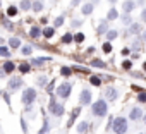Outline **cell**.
I'll use <instances>...</instances> for the list:
<instances>
[{"label": "cell", "mask_w": 146, "mask_h": 134, "mask_svg": "<svg viewBox=\"0 0 146 134\" xmlns=\"http://www.w3.org/2000/svg\"><path fill=\"white\" fill-rule=\"evenodd\" d=\"M91 112H93V115H96V117H105L107 112H108V103H107V100L100 98V100H96V103H91Z\"/></svg>", "instance_id": "1"}, {"label": "cell", "mask_w": 146, "mask_h": 134, "mask_svg": "<svg viewBox=\"0 0 146 134\" xmlns=\"http://www.w3.org/2000/svg\"><path fill=\"white\" fill-rule=\"evenodd\" d=\"M112 131L115 134H125L127 132V119L125 117H117L112 122Z\"/></svg>", "instance_id": "2"}, {"label": "cell", "mask_w": 146, "mask_h": 134, "mask_svg": "<svg viewBox=\"0 0 146 134\" xmlns=\"http://www.w3.org/2000/svg\"><path fill=\"white\" fill-rule=\"evenodd\" d=\"M35 100H36V90H33V88H26L24 91H23V95H21V101L24 103V107H31L33 103H35Z\"/></svg>", "instance_id": "3"}, {"label": "cell", "mask_w": 146, "mask_h": 134, "mask_svg": "<svg viewBox=\"0 0 146 134\" xmlns=\"http://www.w3.org/2000/svg\"><path fill=\"white\" fill-rule=\"evenodd\" d=\"M48 110H50L55 117H62V115H64V112H65L64 105H62V103H57L53 96H52V100H50V103H48Z\"/></svg>", "instance_id": "4"}, {"label": "cell", "mask_w": 146, "mask_h": 134, "mask_svg": "<svg viewBox=\"0 0 146 134\" xmlns=\"http://www.w3.org/2000/svg\"><path fill=\"white\" fill-rule=\"evenodd\" d=\"M70 91H72V84L65 81V83H62V84L57 88V91H55V93H57V96H58V98H69Z\"/></svg>", "instance_id": "5"}, {"label": "cell", "mask_w": 146, "mask_h": 134, "mask_svg": "<svg viewBox=\"0 0 146 134\" xmlns=\"http://www.w3.org/2000/svg\"><path fill=\"white\" fill-rule=\"evenodd\" d=\"M79 103H81L83 107H88V105L93 103V95H91L90 90H83V91H81V95H79Z\"/></svg>", "instance_id": "6"}, {"label": "cell", "mask_w": 146, "mask_h": 134, "mask_svg": "<svg viewBox=\"0 0 146 134\" xmlns=\"http://www.w3.org/2000/svg\"><path fill=\"white\" fill-rule=\"evenodd\" d=\"M21 84H23V78H21V76H14V78H11V79H9L7 88H9L11 91H14V90H17Z\"/></svg>", "instance_id": "7"}, {"label": "cell", "mask_w": 146, "mask_h": 134, "mask_svg": "<svg viewBox=\"0 0 146 134\" xmlns=\"http://www.w3.org/2000/svg\"><path fill=\"white\" fill-rule=\"evenodd\" d=\"M129 119H131V120H139V119H143V110H141L139 107H134V108L131 110V113H129Z\"/></svg>", "instance_id": "8"}, {"label": "cell", "mask_w": 146, "mask_h": 134, "mask_svg": "<svg viewBox=\"0 0 146 134\" xmlns=\"http://www.w3.org/2000/svg\"><path fill=\"white\" fill-rule=\"evenodd\" d=\"M124 14H131L132 11H134V7H136V4L132 2V0H125V2H124Z\"/></svg>", "instance_id": "9"}, {"label": "cell", "mask_w": 146, "mask_h": 134, "mask_svg": "<svg viewBox=\"0 0 146 134\" xmlns=\"http://www.w3.org/2000/svg\"><path fill=\"white\" fill-rule=\"evenodd\" d=\"M14 69H16V65H14V62H11V60L4 62V67H2V71H4L5 74H11V72H14Z\"/></svg>", "instance_id": "10"}, {"label": "cell", "mask_w": 146, "mask_h": 134, "mask_svg": "<svg viewBox=\"0 0 146 134\" xmlns=\"http://www.w3.org/2000/svg\"><path fill=\"white\" fill-rule=\"evenodd\" d=\"M17 69H19L21 74H28V72L31 71V64H29V62H21Z\"/></svg>", "instance_id": "11"}, {"label": "cell", "mask_w": 146, "mask_h": 134, "mask_svg": "<svg viewBox=\"0 0 146 134\" xmlns=\"http://www.w3.org/2000/svg\"><path fill=\"white\" fill-rule=\"evenodd\" d=\"M117 96H119V91H117L115 88H108V90H107V100L113 101V100H117Z\"/></svg>", "instance_id": "12"}, {"label": "cell", "mask_w": 146, "mask_h": 134, "mask_svg": "<svg viewBox=\"0 0 146 134\" xmlns=\"http://www.w3.org/2000/svg\"><path fill=\"white\" fill-rule=\"evenodd\" d=\"M43 7H45V4L41 2V0H35V2H31V9H33L35 12H41Z\"/></svg>", "instance_id": "13"}, {"label": "cell", "mask_w": 146, "mask_h": 134, "mask_svg": "<svg viewBox=\"0 0 146 134\" xmlns=\"http://www.w3.org/2000/svg\"><path fill=\"white\" fill-rule=\"evenodd\" d=\"M107 31H108V23L107 21H102L100 26L96 28V34H105Z\"/></svg>", "instance_id": "14"}, {"label": "cell", "mask_w": 146, "mask_h": 134, "mask_svg": "<svg viewBox=\"0 0 146 134\" xmlns=\"http://www.w3.org/2000/svg\"><path fill=\"white\" fill-rule=\"evenodd\" d=\"M41 34H43L46 40H50V38H53V34H55V28H53V26H50V28H45V29L41 31Z\"/></svg>", "instance_id": "15"}, {"label": "cell", "mask_w": 146, "mask_h": 134, "mask_svg": "<svg viewBox=\"0 0 146 134\" xmlns=\"http://www.w3.org/2000/svg\"><path fill=\"white\" fill-rule=\"evenodd\" d=\"M50 60H52V57H36V58L31 60V64H33V65H41V64L50 62Z\"/></svg>", "instance_id": "16"}, {"label": "cell", "mask_w": 146, "mask_h": 134, "mask_svg": "<svg viewBox=\"0 0 146 134\" xmlns=\"http://www.w3.org/2000/svg\"><path fill=\"white\" fill-rule=\"evenodd\" d=\"M90 65H91V67H100V69H105V67H107V62H103V60H100V58H93V60L90 62Z\"/></svg>", "instance_id": "17"}, {"label": "cell", "mask_w": 146, "mask_h": 134, "mask_svg": "<svg viewBox=\"0 0 146 134\" xmlns=\"http://www.w3.org/2000/svg\"><path fill=\"white\" fill-rule=\"evenodd\" d=\"M93 9H95V7H93V4L90 2V4H84V5L81 7V12H83V16H90V14L93 12Z\"/></svg>", "instance_id": "18"}, {"label": "cell", "mask_w": 146, "mask_h": 134, "mask_svg": "<svg viewBox=\"0 0 146 134\" xmlns=\"http://www.w3.org/2000/svg\"><path fill=\"white\" fill-rule=\"evenodd\" d=\"M9 46L11 48H21V40L19 38H16V36H12V38H9Z\"/></svg>", "instance_id": "19"}, {"label": "cell", "mask_w": 146, "mask_h": 134, "mask_svg": "<svg viewBox=\"0 0 146 134\" xmlns=\"http://www.w3.org/2000/svg\"><path fill=\"white\" fill-rule=\"evenodd\" d=\"M117 17H119L117 9H115V7H110V11H108V14H107V19H108V21H115Z\"/></svg>", "instance_id": "20"}, {"label": "cell", "mask_w": 146, "mask_h": 134, "mask_svg": "<svg viewBox=\"0 0 146 134\" xmlns=\"http://www.w3.org/2000/svg\"><path fill=\"white\" fill-rule=\"evenodd\" d=\"M29 36H31V38H35V40H36V38H40V36H41V29H40L38 26H33V28L29 29Z\"/></svg>", "instance_id": "21"}, {"label": "cell", "mask_w": 146, "mask_h": 134, "mask_svg": "<svg viewBox=\"0 0 146 134\" xmlns=\"http://www.w3.org/2000/svg\"><path fill=\"white\" fill-rule=\"evenodd\" d=\"M79 112H81V108L78 107V108H74V110H72V117L69 119V122H67V127H70L72 124H74V120H76V117L79 115Z\"/></svg>", "instance_id": "22"}, {"label": "cell", "mask_w": 146, "mask_h": 134, "mask_svg": "<svg viewBox=\"0 0 146 134\" xmlns=\"http://www.w3.org/2000/svg\"><path fill=\"white\" fill-rule=\"evenodd\" d=\"M88 127H90V124H88L86 120H83V122L78 124V132H79V134H84V132L88 131Z\"/></svg>", "instance_id": "23"}, {"label": "cell", "mask_w": 146, "mask_h": 134, "mask_svg": "<svg viewBox=\"0 0 146 134\" xmlns=\"http://www.w3.org/2000/svg\"><path fill=\"white\" fill-rule=\"evenodd\" d=\"M129 33H131V34H137V33H141V24L132 23V24H131V28H129Z\"/></svg>", "instance_id": "24"}, {"label": "cell", "mask_w": 146, "mask_h": 134, "mask_svg": "<svg viewBox=\"0 0 146 134\" xmlns=\"http://www.w3.org/2000/svg\"><path fill=\"white\" fill-rule=\"evenodd\" d=\"M0 57H11V50L5 46V45H0Z\"/></svg>", "instance_id": "25"}, {"label": "cell", "mask_w": 146, "mask_h": 134, "mask_svg": "<svg viewBox=\"0 0 146 134\" xmlns=\"http://www.w3.org/2000/svg\"><path fill=\"white\" fill-rule=\"evenodd\" d=\"M60 74L64 76V78H69V76H72V69H70V67H60Z\"/></svg>", "instance_id": "26"}, {"label": "cell", "mask_w": 146, "mask_h": 134, "mask_svg": "<svg viewBox=\"0 0 146 134\" xmlns=\"http://www.w3.org/2000/svg\"><path fill=\"white\" fill-rule=\"evenodd\" d=\"M17 12H19V9H17V7H14V5L7 7V16H9V17H16V16H17Z\"/></svg>", "instance_id": "27"}, {"label": "cell", "mask_w": 146, "mask_h": 134, "mask_svg": "<svg viewBox=\"0 0 146 134\" xmlns=\"http://www.w3.org/2000/svg\"><path fill=\"white\" fill-rule=\"evenodd\" d=\"M72 41L83 43V41H84V33H76V34H72Z\"/></svg>", "instance_id": "28"}, {"label": "cell", "mask_w": 146, "mask_h": 134, "mask_svg": "<svg viewBox=\"0 0 146 134\" xmlns=\"http://www.w3.org/2000/svg\"><path fill=\"white\" fill-rule=\"evenodd\" d=\"M105 34H107V38H108V41H112V40H115V38L119 36V33H117L115 29H108V31H107Z\"/></svg>", "instance_id": "29"}, {"label": "cell", "mask_w": 146, "mask_h": 134, "mask_svg": "<svg viewBox=\"0 0 146 134\" xmlns=\"http://www.w3.org/2000/svg\"><path fill=\"white\" fill-rule=\"evenodd\" d=\"M21 11H29L31 9V0H21Z\"/></svg>", "instance_id": "30"}, {"label": "cell", "mask_w": 146, "mask_h": 134, "mask_svg": "<svg viewBox=\"0 0 146 134\" xmlns=\"http://www.w3.org/2000/svg\"><path fill=\"white\" fill-rule=\"evenodd\" d=\"M48 131H50V124H48V120H46V119H43V127L40 129V132H38V134H46Z\"/></svg>", "instance_id": "31"}, {"label": "cell", "mask_w": 146, "mask_h": 134, "mask_svg": "<svg viewBox=\"0 0 146 134\" xmlns=\"http://www.w3.org/2000/svg\"><path fill=\"white\" fill-rule=\"evenodd\" d=\"M122 24H124V26H131V24H132V19H131L129 14H122Z\"/></svg>", "instance_id": "32"}, {"label": "cell", "mask_w": 146, "mask_h": 134, "mask_svg": "<svg viewBox=\"0 0 146 134\" xmlns=\"http://www.w3.org/2000/svg\"><path fill=\"white\" fill-rule=\"evenodd\" d=\"M21 53H23V55H31V53H33V46H31V45H24V46L21 48Z\"/></svg>", "instance_id": "33"}, {"label": "cell", "mask_w": 146, "mask_h": 134, "mask_svg": "<svg viewBox=\"0 0 146 134\" xmlns=\"http://www.w3.org/2000/svg\"><path fill=\"white\" fill-rule=\"evenodd\" d=\"M90 83H91L93 86H100V84H102V79H100L98 76H90Z\"/></svg>", "instance_id": "34"}, {"label": "cell", "mask_w": 146, "mask_h": 134, "mask_svg": "<svg viewBox=\"0 0 146 134\" xmlns=\"http://www.w3.org/2000/svg\"><path fill=\"white\" fill-rule=\"evenodd\" d=\"M64 21H65V17H64V16H58V17L55 19V23H53V28H60V26L64 24Z\"/></svg>", "instance_id": "35"}, {"label": "cell", "mask_w": 146, "mask_h": 134, "mask_svg": "<svg viewBox=\"0 0 146 134\" xmlns=\"http://www.w3.org/2000/svg\"><path fill=\"white\" fill-rule=\"evenodd\" d=\"M137 101L139 103H146V93L144 91H137Z\"/></svg>", "instance_id": "36"}, {"label": "cell", "mask_w": 146, "mask_h": 134, "mask_svg": "<svg viewBox=\"0 0 146 134\" xmlns=\"http://www.w3.org/2000/svg\"><path fill=\"white\" fill-rule=\"evenodd\" d=\"M62 43H72V34L70 33H65L62 36Z\"/></svg>", "instance_id": "37"}, {"label": "cell", "mask_w": 146, "mask_h": 134, "mask_svg": "<svg viewBox=\"0 0 146 134\" xmlns=\"http://www.w3.org/2000/svg\"><path fill=\"white\" fill-rule=\"evenodd\" d=\"M102 48H103V52H105V53H110V52H112V43H110V41H107V43H103V46H102Z\"/></svg>", "instance_id": "38"}, {"label": "cell", "mask_w": 146, "mask_h": 134, "mask_svg": "<svg viewBox=\"0 0 146 134\" xmlns=\"http://www.w3.org/2000/svg\"><path fill=\"white\" fill-rule=\"evenodd\" d=\"M131 67H132V62H131V60H124V62H122V69H125V71H129V69H131Z\"/></svg>", "instance_id": "39"}, {"label": "cell", "mask_w": 146, "mask_h": 134, "mask_svg": "<svg viewBox=\"0 0 146 134\" xmlns=\"http://www.w3.org/2000/svg\"><path fill=\"white\" fill-rule=\"evenodd\" d=\"M21 127H23V132H24V134H28V124H26L24 117H21Z\"/></svg>", "instance_id": "40"}, {"label": "cell", "mask_w": 146, "mask_h": 134, "mask_svg": "<svg viewBox=\"0 0 146 134\" xmlns=\"http://www.w3.org/2000/svg\"><path fill=\"white\" fill-rule=\"evenodd\" d=\"M53 88H55V81H50V84L46 86V93H52V91H53Z\"/></svg>", "instance_id": "41"}, {"label": "cell", "mask_w": 146, "mask_h": 134, "mask_svg": "<svg viewBox=\"0 0 146 134\" xmlns=\"http://www.w3.org/2000/svg\"><path fill=\"white\" fill-rule=\"evenodd\" d=\"M2 24H4L5 28H9V29H12V23H9V19H5V17H4V21H2Z\"/></svg>", "instance_id": "42"}, {"label": "cell", "mask_w": 146, "mask_h": 134, "mask_svg": "<svg viewBox=\"0 0 146 134\" xmlns=\"http://www.w3.org/2000/svg\"><path fill=\"white\" fill-rule=\"evenodd\" d=\"M139 48H141V45H139V41H137V40H136V41H134V43H132V50H136V52H137V50H139Z\"/></svg>", "instance_id": "43"}, {"label": "cell", "mask_w": 146, "mask_h": 134, "mask_svg": "<svg viewBox=\"0 0 146 134\" xmlns=\"http://www.w3.org/2000/svg\"><path fill=\"white\" fill-rule=\"evenodd\" d=\"M141 19H143V23H146V9H143V12H141Z\"/></svg>", "instance_id": "44"}, {"label": "cell", "mask_w": 146, "mask_h": 134, "mask_svg": "<svg viewBox=\"0 0 146 134\" xmlns=\"http://www.w3.org/2000/svg\"><path fill=\"white\" fill-rule=\"evenodd\" d=\"M79 2H81V0H72V2H70V7H76V5H79Z\"/></svg>", "instance_id": "45"}, {"label": "cell", "mask_w": 146, "mask_h": 134, "mask_svg": "<svg viewBox=\"0 0 146 134\" xmlns=\"http://www.w3.org/2000/svg\"><path fill=\"white\" fill-rule=\"evenodd\" d=\"M72 26H74V28H78V26H81V21H78V19H74V21H72Z\"/></svg>", "instance_id": "46"}, {"label": "cell", "mask_w": 146, "mask_h": 134, "mask_svg": "<svg viewBox=\"0 0 146 134\" xmlns=\"http://www.w3.org/2000/svg\"><path fill=\"white\" fill-rule=\"evenodd\" d=\"M129 52H131L129 48H122V55H129Z\"/></svg>", "instance_id": "47"}, {"label": "cell", "mask_w": 146, "mask_h": 134, "mask_svg": "<svg viewBox=\"0 0 146 134\" xmlns=\"http://www.w3.org/2000/svg\"><path fill=\"white\" fill-rule=\"evenodd\" d=\"M141 40H143V41H144V43H146V29H144V31H143V34H141Z\"/></svg>", "instance_id": "48"}, {"label": "cell", "mask_w": 146, "mask_h": 134, "mask_svg": "<svg viewBox=\"0 0 146 134\" xmlns=\"http://www.w3.org/2000/svg\"><path fill=\"white\" fill-rule=\"evenodd\" d=\"M38 83H40V84H45V83H46V79H45V78H40V79H38Z\"/></svg>", "instance_id": "49"}, {"label": "cell", "mask_w": 146, "mask_h": 134, "mask_svg": "<svg viewBox=\"0 0 146 134\" xmlns=\"http://www.w3.org/2000/svg\"><path fill=\"white\" fill-rule=\"evenodd\" d=\"M100 2V0H91V4H98Z\"/></svg>", "instance_id": "50"}, {"label": "cell", "mask_w": 146, "mask_h": 134, "mask_svg": "<svg viewBox=\"0 0 146 134\" xmlns=\"http://www.w3.org/2000/svg\"><path fill=\"white\" fill-rule=\"evenodd\" d=\"M108 2H110V4H115V2H117V0H108Z\"/></svg>", "instance_id": "51"}, {"label": "cell", "mask_w": 146, "mask_h": 134, "mask_svg": "<svg viewBox=\"0 0 146 134\" xmlns=\"http://www.w3.org/2000/svg\"><path fill=\"white\" fill-rule=\"evenodd\" d=\"M143 69H144V71H146V62H144V64H143Z\"/></svg>", "instance_id": "52"}, {"label": "cell", "mask_w": 146, "mask_h": 134, "mask_svg": "<svg viewBox=\"0 0 146 134\" xmlns=\"http://www.w3.org/2000/svg\"><path fill=\"white\" fill-rule=\"evenodd\" d=\"M2 43H4V38H0V45H2Z\"/></svg>", "instance_id": "53"}, {"label": "cell", "mask_w": 146, "mask_h": 134, "mask_svg": "<svg viewBox=\"0 0 146 134\" xmlns=\"http://www.w3.org/2000/svg\"><path fill=\"white\" fill-rule=\"evenodd\" d=\"M143 120H144V124H146V115H144V117H143Z\"/></svg>", "instance_id": "54"}, {"label": "cell", "mask_w": 146, "mask_h": 134, "mask_svg": "<svg viewBox=\"0 0 146 134\" xmlns=\"http://www.w3.org/2000/svg\"><path fill=\"white\" fill-rule=\"evenodd\" d=\"M139 134H144V132H139Z\"/></svg>", "instance_id": "55"}]
</instances>
